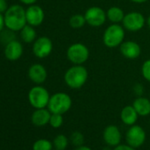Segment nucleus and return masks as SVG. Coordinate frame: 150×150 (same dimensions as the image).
Masks as SVG:
<instances>
[{
	"instance_id": "18",
	"label": "nucleus",
	"mask_w": 150,
	"mask_h": 150,
	"mask_svg": "<svg viewBox=\"0 0 150 150\" xmlns=\"http://www.w3.org/2000/svg\"><path fill=\"white\" fill-rule=\"evenodd\" d=\"M138 113L133 106H125L121 110V120L126 125H133L138 119Z\"/></svg>"
},
{
	"instance_id": "22",
	"label": "nucleus",
	"mask_w": 150,
	"mask_h": 150,
	"mask_svg": "<svg viewBox=\"0 0 150 150\" xmlns=\"http://www.w3.org/2000/svg\"><path fill=\"white\" fill-rule=\"evenodd\" d=\"M53 145L57 150H64L68 146V139L64 135L59 134L54 139Z\"/></svg>"
},
{
	"instance_id": "28",
	"label": "nucleus",
	"mask_w": 150,
	"mask_h": 150,
	"mask_svg": "<svg viewBox=\"0 0 150 150\" xmlns=\"http://www.w3.org/2000/svg\"><path fill=\"white\" fill-rule=\"evenodd\" d=\"M8 5L6 0H0V13H5L6 12V10L8 9Z\"/></svg>"
},
{
	"instance_id": "4",
	"label": "nucleus",
	"mask_w": 150,
	"mask_h": 150,
	"mask_svg": "<svg viewBox=\"0 0 150 150\" xmlns=\"http://www.w3.org/2000/svg\"><path fill=\"white\" fill-rule=\"evenodd\" d=\"M125 39V30L123 27L113 23L105 30L103 34V43L108 48H116L123 42Z\"/></svg>"
},
{
	"instance_id": "24",
	"label": "nucleus",
	"mask_w": 150,
	"mask_h": 150,
	"mask_svg": "<svg viewBox=\"0 0 150 150\" xmlns=\"http://www.w3.org/2000/svg\"><path fill=\"white\" fill-rule=\"evenodd\" d=\"M52 144L50 140L45 139H40L36 140L33 145V150H51Z\"/></svg>"
},
{
	"instance_id": "23",
	"label": "nucleus",
	"mask_w": 150,
	"mask_h": 150,
	"mask_svg": "<svg viewBox=\"0 0 150 150\" xmlns=\"http://www.w3.org/2000/svg\"><path fill=\"white\" fill-rule=\"evenodd\" d=\"M15 40V34L14 31H12L8 28H6L2 30V32L0 33V41L5 45H6L8 42Z\"/></svg>"
},
{
	"instance_id": "26",
	"label": "nucleus",
	"mask_w": 150,
	"mask_h": 150,
	"mask_svg": "<svg viewBox=\"0 0 150 150\" xmlns=\"http://www.w3.org/2000/svg\"><path fill=\"white\" fill-rule=\"evenodd\" d=\"M70 139H71V143L74 146H81L84 143V136L80 132H74L71 135V138Z\"/></svg>"
},
{
	"instance_id": "11",
	"label": "nucleus",
	"mask_w": 150,
	"mask_h": 150,
	"mask_svg": "<svg viewBox=\"0 0 150 150\" xmlns=\"http://www.w3.org/2000/svg\"><path fill=\"white\" fill-rule=\"evenodd\" d=\"M26 18L28 25L38 27L44 21V12L41 6L34 4L26 9Z\"/></svg>"
},
{
	"instance_id": "3",
	"label": "nucleus",
	"mask_w": 150,
	"mask_h": 150,
	"mask_svg": "<svg viewBox=\"0 0 150 150\" xmlns=\"http://www.w3.org/2000/svg\"><path fill=\"white\" fill-rule=\"evenodd\" d=\"M47 107L51 113L63 115L67 112L71 107V99L65 93H56L50 96Z\"/></svg>"
},
{
	"instance_id": "30",
	"label": "nucleus",
	"mask_w": 150,
	"mask_h": 150,
	"mask_svg": "<svg viewBox=\"0 0 150 150\" xmlns=\"http://www.w3.org/2000/svg\"><path fill=\"white\" fill-rule=\"evenodd\" d=\"M5 28H6V25H5V18H4L3 13H0V33L2 32V30Z\"/></svg>"
},
{
	"instance_id": "1",
	"label": "nucleus",
	"mask_w": 150,
	"mask_h": 150,
	"mask_svg": "<svg viewBox=\"0 0 150 150\" xmlns=\"http://www.w3.org/2000/svg\"><path fill=\"white\" fill-rule=\"evenodd\" d=\"M6 28L17 32L21 31L28 23L26 10L20 5H13L8 7L4 15Z\"/></svg>"
},
{
	"instance_id": "15",
	"label": "nucleus",
	"mask_w": 150,
	"mask_h": 150,
	"mask_svg": "<svg viewBox=\"0 0 150 150\" xmlns=\"http://www.w3.org/2000/svg\"><path fill=\"white\" fill-rule=\"evenodd\" d=\"M103 139L110 146H117L121 141V132L116 125H109L104 129Z\"/></svg>"
},
{
	"instance_id": "12",
	"label": "nucleus",
	"mask_w": 150,
	"mask_h": 150,
	"mask_svg": "<svg viewBox=\"0 0 150 150\" xmlns=\"http://www.w3.org/2000/svg\"><path fill=\"white\" fill-rule=\"evenodd\" d=\"M4 54L6 59L10 61H17L23 54V46L19 41L13 40L5 46Z\"/></svg>"
},
{
	"instance_id": "9",
	"label": "nucleus",
	"mask_w": 150,
	"mask_h": 150,
	"mask_svg": "<svg viewBox=\"0 0 150 150\" xmlns=\"http://www.w3.org/2000/svg\"><path fill=\"white\" fill-rule=\"evenodd\" d=\"M84 16L87 23L92 27L103 26L107 19V13L98 6H92L88 8L86 11Z\"/></svg>"
},
{
	"instance_id": "13",
	"label": "nucleus",
	"mask_w": 150,
	"mask_h": 150,
	"mask_svg": "<svg viewBox=\"0 0 150 150\" xmlns=\"http://www.w3.org/2000/svg\"><path fill=\"white\" fill-rule=\"evenodd\" d=\"M47 70L46 68L40 64H34L28 69V77L31 81L35 84H42L47 79Z\"/></svg>"
},
{
	"instance_id": "36",
	"label": "nucleus",
	"mask_w": 150,
	"mask_h": 150,
	"mask_svg": "<svg viewBox=\"0 0 150 150\" xmlns=\"http://www.w3.org/2000/svg\"><path fill=\"white\" fill-rule=\"evenodd\" d=\"M56 150H57V149H56Z\"/></svg>"
},
{
	"instance_id": "14",
	"label": "nucleus",
	"mask_w": 150,
	"mask_h": 150,
	"mask_svg": "<svg viewBox=\"0 0 150 150\" xmlns=\"http://www.w3.org/2000/svg\"><path fill=\"white\" fill-rule=\"evenodd\" d=\"M121 54L128 59H136L141 53L140 46L133 41L123 42L120 45Z\"/></svg>"
},
{
	"instance_id": "7",
	"label": "nucleus",
	"mask_w": 150,
	"mask_h": 150,
	"mask_svg": "<svg viewBox=\"0 0 150 150\" xmlns=\"http://www.w3.org/2000/svg\"><path fill=\"white\" fill-rule=\"evenodd\" d=\"M123 26L125 29L131 32H137L142 29L146 21L144 16L138 12H131L125 15L123 20Z\"/></svg>"
},
{
	"instance_id": "25",
	"label": "nucleus",
	"mask_w": 150,
	"mask_h": 150,
	"mask_svg": "<svg viewBox=\"0 0 150 150\" xmlns=\"http://www.w3.org/2000/svg\"><path fill=\"white\" fill-rule=\"evenodd\" d=\"M64 122V118L62 114H57V113H51L50 119V125L53 128H59Z\"/></svg>"
},
{
	"instance_id": "21",
	"label": "nucleus",
	"mask_w": 150,
	"mask_h": 150,
	"mask_svg": "<svg viewBox=\"0 0 150 150\" xmlns=\"http://www.w3.org/2000/svg\"><path fill=\"white\" fill-rule=\"evenodd\" d=\"M86 23L87 21H86L85 16L82 14H74L69 20V25L74 29L82 28Z\"/></svg>"
},
{
	"instance_id": "17",
	"label": "nucleus",
	"mask_w": 150,
	"mask_h": 150,
	"mask_svg": "<svg viewBox=\"0 0 150 150\" xmlns=\"http://www.w3.org/2000/svg\"><path fill=\"white\" fill-rule=\"evenodd\" d=\"M139 116L146 117L150 114V100L146 97H138L132 103Z\"/></svg>"
},
{
	"instance_id": "34",
	"label": "nucleus",
	"mask_w": 150,
	"mask_h": 150,
	"mask_svg": "<svg viewBox=\"0 0 150 150\" xmlns=\"http://www.w3.org/2000/svg\"><path fill=\"white\" fill-rule=\"evenodd\" d=\"M131 1L133 2V3H136V4H142V3L146 2L147 0H131Z\"/></svg>"
},
{
	"instance_id": "27",
	"label": "nucleus",
	"mask_w": 150,
	"mask_h": 150,
	"mask_svg": "<svg viewBox=\"0 0 150 150\" xmlns=\"http://www.w3.org/2000/svg\"><path fill=\"white\" fill-rule=\"evenodd\" d=\"M141 73L144 79L150 82V59L146 60L141 67Z\"/></svg>"
},
{
	"instance_id": "20",
	"label": "nucleus",
	"mask_w": 150,
	"mask_h": 150,
	"mask_svg": "<svg viewBox=\"0 0 150 150\" xmlns=\"http://www.w3.org/2000/svg\"><path fill=\"white\" fill-rule=\"evenodd\" d=\"M125 13L123 10L117 6H112L107 11V18L113 23L118 24L119 22L123 21Z\"/></svg>"
},
{
	"instance_id": "6",
	"label": "nucleus",
	"mask_w": 150,
	"mask_h": 150,
	"mask_svg": "<svg viewBox=\"0 0 150 150\" xmlns=\"http://www.w3.org/2000/svg\"><path fill=\"white\" fill-rule=\"evenodd\" d=\"M67 58L74 64H82L89 57V50L86 45L81 42L71 44L67 49Z\"/></svg>"
},
{
	"instance_id": "8",
	"label": "nucleus",
	"mask_w": 150,
	"mask_h": 150,
	"mask_svg": "<svg viewBox=\"0 0 150 150\" xmlns=\"http://www.w3.org/2000/svg\"><path fill=\"white\" fill-rule=\"evenodd\" d=\"M125 139L129 146L134 148L139 147L146 140V132L139 125H131L126 132Z\"/></svg>"
},
{
	"instance_id": "2",
	"label": "nucleus",
	"mask_w": 150,
	"mask_h": 150,
	"mask_svg": "<svg viewBox=\"0 0 150 150\" xmlns=\"http://www.w3.org/2000/svg\"><path fill=\"white\" fill-rule=\"evenodd\" d=\"M88 73L86 67L81 64H75L70 67L64 73V82L72 89H79L88 81Z\"/></svg>"
},
{
	"instance_id": "10",
	"label": "nucleus",
	"mask_w": 150,
	"mask_h": 150,
	"mask_svg": "<svg viewBox=\"0 0 150 150\" xmlns=\"http://www.w3.org/2000/svg\"><path fill=\"white\" fill-rule=\"evenodd\" d=\"M52 49V42L47 36H41L33 43V53L38 58L47 57L51 53Z\"/></svg>"
},
{
	"instance_id": "35",
	"label": "nucleus",
	"mask_w": 150,
	"mask_h": 150,
	"mask_svg": "<svg viewBox=\"0 0 150 150\" xmlns=\"http://www.w3.org/2000/svg\"><path fill=\"white\" fill-rule=\"evenodd\" d=\"M146 23H147V26H148V28H150V15H149V17L147 18V21H146Z\"/></svg>"
},
{
	"instance_id": "31",
	"label": "nucleus",
	"mask_w": 150,
	"mask_h": 150,
	"mask_svg": "<svg viewBox=\"0 0 150 150\" xmlns=\"http://www.w3.org/2000/svg\"><path fill=\"white\" fill-rule=\"evenodd\" d=\"M19 1H21L22 4L24 5H28V6H31V5H34L37 0H19Z\"/></svg>"
},
{
	"instance_id": "5",
	"label": "nucleus",
	"mask_w": 150,
	"mask_h": 150,
	"mask_svg": "<svg viewBox=\"0 0 150 150\" xmlns=\"http://www.w3.org/2000/svg\"><path fill=\"white\" fill-rule=\"evenodd\" d=\"M48 90L42 86H35L28 92V101L35 109H42L48 106L50 101Z\"/></svg>"
},
{
	"instance_id": "33",
	"label": "nucleus",
	"mask_w": 150,
	"mask_h": 150,
	"mask_svg": "<svg viewBox=\"0 0 150 150\" xmlns=\"http://www.w3.org/2000/svg\"><path fill=\"white\" fill-rule=\"evenodd\" d=\"M76 150H92L90 147H88V146H78L77 148H76Z\"/></svg>"
},
{
	"instance_id": "16",
	"label": "nucleus",
	"mask_w": 150,
	"mask_h": 150,
	"mask_svg": "<svg viewBox=\"0 0 150 150\" xmlns=\"http://www.w3.org/2000/svg\"><path fill=\"white\" fill-rule=\"evenodd\" d=\"M50 116L51 112L45 108L35 109V110L32 114L31 120L32 123L36 126H44L48 123H50Z\"/></svg>"
},
{
	"instance_id": "29",
	"label": "nucleus",
	"mask_w": 150,
	"mask_h": 150,
	"mask_svg": "<svg viewBox=\"0 0 150 150\" xmlns=\"http://www.w3.org/2000/svg\"><path fill=\"white\" fill-rule=\"evenodd\" d=\"M114 150H135V148L129 145H118L115 146Z\"/></svg>"
},
{
	"instance_id": "19",
	"label": "nucleus",
	"mask_w": 150,
	"mask_h": 150,
	"mask_svg": "<svg viewBox=\"0 0 150 150\" xmlns=\"http://www.w3.org/2000/svg\"><path fill=\"white\" fill-rule=\"evenodd\" d=\"M21 37L24 42L31 43L36 40V31L35 30L33 26L27 24L21 30Z\"/></svg>"
},
{
	"instance_id": "32",
	"label": "nucleus",
	"mask_w": 150,
	"mask_h": 150,
	"mask_svg": "<svg viewBox=\"0 0 150 150\" xmlns=\"http://www.w3.org/2000/svg\"><path fill=\"white\" fill-rule=\"evenodd\" d=\"M134 90H135V92H136L138 95H140V94L143 92V88H142L140 85H136L135 88H134Z\"/></svg>"
}]
</instances>
